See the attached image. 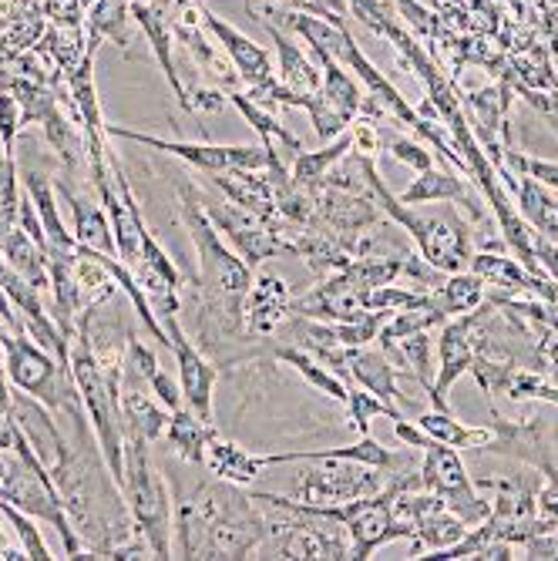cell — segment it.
Returning a JSON list of instances; mask_svg holds the SVG:
<instances>
[{
  "instance_id": "cell-1",
  "label": "cell",
  "mask_w": 558,
  "mask_h": 561,
  "mask_svg": "<svg viewBox=\"0 0 558 561\" xmlns=\"http://www.w3.org/2000/svg\"><path fill=\"white\" fill-rule=\"evenodd\" d=\"M122 494L132 528L148 541L156 558H172V494L162 468L151 461V440L125 434V481Z\"/></svg>"
},
{
  "instance_id": "cell-2",
  "label": "cell",
  "mask_w": 558,
  "mask_h": 561,
  "mask_svg": "<svg viewBox=\"0 0 558 561\" xmlns=\"http://www.w3.org/2000/svg\"><path fill=\"white\" fill-rule=\"evenodd\" d=\"M361 165H364V179H367V188L377 198V206L384 209V216L390 222H397V226H403L411 232V239L421 249V260H428L444 276L465 273L471 266V232L458 216H431V219L414 216L411 206H403L397 195L387 192L374 159L361 156Z\"/></svg>"
},
{
  "instance_id": "cell-3",
  "label": "cell",
  "mask_w": 558,
  "mask_h": 561,
  "mask_svg": "<svg viewBox=\"0 0 558 561\" xmlns=\"http://www.w3.org/2000/svg\"><path fill=\"white\" fill-rule=\"evenodd\" d=\"M179 216L198 260L195 283L216 293H226V296H246V289L252 286V266L223 239V232L206 213L202 192L189 179L179 182Z\"/></svg>"
},
{
  "instance_id": "cell-4",
  "label": "cell",
  "mask_w": 558,
  "mask_h": 561,
  "mask_svg": "<svg viewBox=\"0 0 558 561\" xmlns=\"http://www.w3.org/2000/svg\"><path fill=\"white\" fill-rule=\"evenodd\" d=\"M109 138L118 141H135L145 148L166 151L172 159H182L185 165H192L195 172L209 175V172H223V169H252L263 172L270 169V151L263 145H195V141H172V138H159V135H145V131H132L122 125H105Z\"/></svg>"
},
{
  "instance_id": "cell-5",
  "label": "cell",
  "mask_w": 558,
  "mask_h": 561,
  "mask_svg": "<svg viewBox=\"0 0 558 561\" xmlns=\"http://www.w3.org/2000/svg\"><path fill=\"white\" fill-rule=\"evenodd\" d=\"M421 488L444 497V504L458 515L468 528L481 525L491 515V501H485L475 491V481L468 478V468L462 465V450H454L441 440L424 447V465H421Z\"/></svg>"
},
{
  "instance_id": "cell-6",
  "label": "cell",
  "mask_w": 558,
  "mask_h": 561,
  "mask_svg": "<svg viewBox=\"0 0 558 561\" xmlns=\"http://www.w3.org/2000/svg\"><path fill=\"white\" fill-rule=\"evenodd\" d=\"M206 213L249 266H260L273 256H293V239L280 232V222H276L280 216L266 222L239 206H226V202H206Z\"/></svg>"
},
{
  "instance_id": "cell-7",
  "label": "cell",
  "mask_w": 558,
  "mask_h": 561,
  "mask_svg": "<svg viewBox=\"0 0 558 561\" xmlns=\"http://www.w3.org/2000/svg\"><path fill=\"white\" fill-rule=\"evenodd\" d=\"M159 320H162V327L169 333V350H172L175 367H179V387H182L185 407L192 414H198V421L216 424L213 421V393H216V377H219L216 364L189 340L179 313H166Z\"/></svg>"
},
{
  "instance_id": "cell-8",
  "label": "cell",
  "mask_w": 558,
  "mask_h": 561,
  "mask_svg": "<svg viewBox=\"0 0 558 561\" xmlns=\"http://www.w3.org/2000/svg\"><path fill=\"white\" fill-rule=\"evenodd\" d=\"M317 465H330V468L296 478V497L307 504H340V501L377 494L384 488L380 468L353 465V461H317Z\"/></svg>"
},
{
  "instance_id": "cell-9",
  "label": "cell",
  "mask_w": 558,
  "mask_h": 561,
  "mask_svg": "<svg viewBox=\"0 0 558 561\" xmlns=\"http://www.w3.org/2000/svg\"><path fill=\"white\" fill-rule=\"evenodd\" d=\"M198 18H202V24L209 27V34L219 41V47L229 55V61H232V68L239 71V81L246 84V91H260V88H270V84L280 81V78H276V68H273V61H270V55H266V50H263L257 41L246 37V34L236 31L229 21H223L216 11L202 8V4H198Z\"/></svg>"
},
{
  "instance_id": "cell-10",
  "label": "cell",
  "mask_w": 558,
  "mask_h": 561,
  "mask_svg": "<svg viewBox=\"0 0 558 561\" xmlns=\"http://www.w3.org/2000/svg\"><path fill=\"white\" fill-rule=\"evenodd\" d=\"M293 296L280 276L260 273L242 296V327L249 336H276L283 323L293 317Z\"/></svg>"
},
{
  "instance_id": "cell-11",
  "label": "cell",
  "mask_w": 558,
  "mask_h": 561,
  "mask_svg": "<svg viewBox=\"0 0 558 561\" xmlns=\"http://www.w3.org/2000/svg\"><path fill=\"white\" fill-rule=\"evenodd\" d=\"M128 11H132V21L145 31V41H148L151 55H156V61H159V68H162V75H166V81H169L175 101H179V108L192 115L189 91H185V84H182V78H179V71H175V61H172V37H175V34H172L169 11H166L162 4H156V0H135V4H132Z\"/></svg>"
},
{
  "instance_id": "cell-12",
  "label": "cell",
  "mask_w": 558,
  "mask_h": 561,
  "mask_svg": "<svg viewBox=\"0 0 558 561\" xmlns=\"http://www.w3.org/2000/svg\"><path fill=\"white\" fill-rule=\"evenodd\" d=\"M346 387L357 383L364 390H371L374 397H380L384 403L397 407L400 403V390H397V380L408 377L403 370H397L390 364V356L384 350H371V346H346Z\"/></svg>"
},
{
  "instance_id": "cell-13",
  "label": "cell",
  "mask_w": 558,
  "mask_h": 561,
  "mask_svg": "<svg viewBox=\"0 0 558 561\" xmlns=\"http://www.w3.org/2000/svg\"><path fill=\"white\" fill-rule=\"evenodd\" d=\"M232 206L260 216L266 222L276 219V195H273V185H270V175L266 169L263 172H252V169H223V172H209L206 175Z\"/></svg>"
},
{
  "instance_id": "cell-14",
  "label": "cell",
  "mask_w": 558,
  "mask_h": 561,
  "mask_svg": "<svg viewBox=\"0 0 558 561\" xmlns=\"http://www.w3.org/2000/svg\"><path fill=\"white\" fill-rule=\"evenodd\" d=\"M58 198H65V206L71 209L75 216V242L84 245V249H94V252H112L118 256V245H115V232H112V219L105 213L101 202H91L84 195H78L68 182H58Z\"/></svg>"
},
{
  "instance_id": "cell-15",
  "label": "cell",
  "mask_w": 558,
  "mask_h": 561,
  "mask_svg": "<svg viewBox=\"0 0 558 561\" xmlns=\"http://www.w3.org/2000/svg\"><path fill=\"white\" fill-rule=\"evenodd\" d=\"M273 44H276V55H280V84L289 91V94H299V98H310L323 88V68L317 58H310L307 50H303L289 34H283L276 24L263 21Z\"/></svg>"
},
{
  "instance_id": "cell-16",
  "label": "cell",
  "mask_w": 558,
  "mask_h": 561,
  "mask_svg": "<svg viewBox=\"0 0 558 561\" xmlns=\"http://www.w3.org/2000/svg\"><path fill=\"white\" fill-rule=\"evenodd\" d=\"M202 468H206L219 481L249 488L252 481L263 474V457L260 454H249L236 440H229L219 431H213V437L206 444V457H202Z\"/></svg>"
},
{
  "instance_id": "cell-17",
  "label": "cell",
  "mask_w": 558,
  "mask_h": 561,
  "mask_svg": "<svg viewBox=\"0 0 558 561\" xmlns=\"http://www.w3.org/2000/svg\"><path fill=\"white\" fill-rule=\"evenodd\" d=\"M169 417L172 411L156 393H145L141 387H122V434L156 444L159 437H166Z\"/></svg>"
},
{
  "instance_id": "cell-18",
  "label": "cell",
  "mask_w": 558,
  "mask_h": 561,
  "mask_svg": "<svg viewBox=\"0 0 558 561\" xmlns=\"http://www.w3.org/2000/svg\"><path fill=\"white\" fill-rule=\"evenodd\" d=\"M403 206H428V202H462V206H471V216L481 219V209L468 198V185L454 175L451 169H424L408 188L397 195Z\"/></svg>"
},
{
  "instance_id": "cell-19",
  "label": "cell",
  "mask_w": 558,
  "mask_h": 561,
  "mask_svg": "<svg viewBox=\"0 0 558 561\" xmlns=\"http://www.w3.org/2000/svg\"><path fill=\"white\" fill-rule=\"evenodd\" d=\"M0 252L11 263L14 273H21L37 293H50V270H47V252L21 229V226H8L0 232Z\"/></svg>"
},
{
  "instance_id": "cell-20",
  "label": "cell",
  "mask_w": 558,
  "mask_h": 561,
  "mask_svg": "<svg viewBox=\"0 0 558 561\" xmlns=\"http://www.w3.org/2000/svg\"><path fill=\"white\" fill-rule=\"evenodd\" d=\"M24 179V188H27V195H31V202H34V209H37V219H41V226H44V236H47V245H55V249H78V242H75V232H68L65 229V222H61V213H58V188L50 185V179L47 175H41V172H24L21 175Z\"/></svg>"
},
{
  "instance_id": "cell-21",
  "label": "cell",
  "mask_w": 558,
  "mask_h": 561,
  "mask_svg": "<svg viewBox=\"0 0 558 561\" xmlns=\"http://www.w3.org/2000/svg\"><path fill=\"white\" fill-rule=\"evenodd\" d=\"M418 427L454 450H485L494 444V427H468L462 421H454L451 411H437V407H431V411L418 417Z\"/></svg>"
},
{
  "instance_id": "cell-22",
  "label": "cell",
  "mask_w": 558,
  "mask_h": 561,
  "mask_svg": "<svg viewBox=\"0 0 558 561\" xmlns=\"http://www.w3.org/2000/svg\"><path fill=\"white\" fill-rule=\"evenodd\" d=\"M431 299L447 320H454V317H465V313L478 310V306L488 299V283L478 273H468V270L465 273H451L447 283L431 289Z\"/></svg>"
},
{
  "instance_id": "cell-23",
  "label": "cell",
  "mask_w": 558,
  "mask_h": 561,
  "mask_svg": "<svg viewBox=\"0 0 558 561\" xmlns=\"http://www.w3.org/2000/svg\"><path fill=\"white\" fill-rule=\"evenodd\" d=\"M276 360L286 364V367H293V370H296L303 380H307L317 393H323V397H330V400H337V403H346L350 387H346L323 360H317V356H314L307 346H296V343L280 346V350H276Z\"/></svg>"
},
{
  "instance_id": "cell-24",
  "label": "cell",
  "mask_w": 558,
  "mask_h": 561,
  "mask_svg": "<svg viewBox=\"0 0 558 561\" xmlns=\"http://www.w3.org/2000/svg\"><path fill=\"white\" fill-rule=\"evenodd\" d=\"M350 151H353V135L346 128L333 141H323V148H317V151L303 148L299 156L289 162V179L296 185H317V182H323L330 175V169H337L350 156Z\"/></svg>"
},
{
  "instance_id": "cell-25",
  "label": "cell",
  "mask_w": 558,
  "mask_h": 561,
  "mask_svg": "<svg viewBox=\"0 0 558 561\" xmlns=\"http://www.w3.org/2000/svg\"><path fill=\"white\" fill-rule=\"evenodd\" d=\"M213 431H216V424L198 421V414H192L182 403L179 411H172V417H169L166 440H169V450H175L179 457H185V461H192V465H202Z\"/></svg>"
},
{
  "instance_id": "cell-26",
  "label": "cell",
  "mask_w": 558,
  "mask_h": 561,
  "mask_svg": "<svg viewBox=\"0 0 558 561\" xmlns=\"http://www.w3.org/2000/svg\"><path fill=\"white\" fill-rule=\"evenodd\" d=\"M346 417H350V427L361 431V434H371V421L374 417H390V421H400V411L390 403H384L380 397H374L371 390L350 383V393H346Z\"/></svg>"
},
{
  "instance_id": "cell-27",
  "label": "cell",
  "mask_w": 558,
  "mask_h": 561,
  "mask_svg": "<svg viewBox=\"0 0 558 561\" xmlns=\"http://www.w3.org/2000/svg\"><path fill=\"white\" fill-rule=\"evenodd\" d=\"M0 518H4L14 528V535L21 538V548H24L27 558H37V561L55 558V554L47 551V545H44V538L37 531V518H31L27 512H21V507H14L11 501H0Z\"/></svg>"
},
{
  "instance_id": "cell-28",
  "label": "cell",
  "mask_w": 558,
  "mask_h": 561,
  "mask_svg": "<svg viewBox=\"0 0 558 561\" xmlns=\"http://www.w3.org/2000/svg\"><path fill=\"white\" fill-rule=\"evenodd\" d=\"M307 115H310V122H314V131H317V138L320 141H333L337 135H343L346 128H350V118L333 105V101L323 94V88L317 91V94H310L307 98Z\"/></svg>"
},
{
  "instance_id": "cell-29",
  "label": "cell",
  "mask_w": 558,
  "mask_h": 561,
  "mask_svg": "<svg viewBox=\"0 0 558 561\" xmlns=\"http://www.w3.org/2000/svg\"><path fill=\"white\" fill-rule=\"evenodd\" d=\"M384 125H387V122H384ZM384 125H380V145L390 151V156H394L397 162L411 165V169H418V172H424V169H431V165H434V151H431L424 141L403 138V135H387V131H384Z\"/></svg>"
},
{
  "instance_id": "cell-30",
  "label": "cell",
  "mask_w": 558,
  "mask_h": 561,
  "mask_svg": "<svg viewBox=\"0 0 558 561\" xmlns=\"http://www.w3.org/2000/svg\"><path fill=\"white\" fill-rule=\"evenodd\" d=\"M504 162H509L519 175H528V179H535L538 185H548V188L558 192V162L528 159V156H522V151H512V148H504Z\"/></svg>"
},
{
  "instance_id": "cell-31",
  "label": "cell",
  "mask_w": 558,
  "mask_h": 561,
  "mask_svg": "<svg viewBox=\"0 0 558 561\" xmlns=\"http://www.w3.org/2000/svg\"><path fill=\"white\" fill-rule=\"evenodd\" d=\"M542 474H545V484L535 491V518L548 531H555L558 528V471H555V465H548Z\"/></svg>"
},
{
  "instance_id": "cell-32",
  "label": "cell",
  "mask_w": 558,
  "mask_h": 561,
  "mask_svg": "<svg viewBox=\"0 0 558 561\" xmlns=\"http://www.w3.org/2000/svg\"><path fill=\"white\" fill-rule=\"evenodd\" d=\"M18 131H21V105L11 88L0 91V138H4L8 151H14V141H18Z\"/></svg>"
},
{
  "instance_id": "cell-33",
  "label": "cell",
  "mask_w": 558,
  "mask_h": 561,
  "mask_svg": "<svg viewBox=\"0 0 558 561\" xmlns=\"http://www.w3.org/2000/svg\"><path fill=\"white\" fill-rule=\"evenodd\" d=\"M148 387H151V393H156V397L169 407V411H179V407L185 403V400H182V387H179V380H172V377H169V374H162V370H159L156 377H151V383H148Z\"/></svg>"
},
{
  "instance_id": "cell-34",
  "label": "cell",
  "mask_w": 558,
  "mask_h": 561,
  "mask_svg": "<svg viewBox=\"0 0 558 561\" xmlns=\"http://www.w3.org/2000/svg\"><path fill=\"white\" fill-rule=\"evenodd\" d=\"M189 101H192V115H198V112H223L229 105V94L216 91V88H198L195 94H189Z\"/></svg>"
},
{
  "instance_id": "cell-35",
  "label": "cell",
  "mask_w": 558,
  "mask_h": 561,
  "mask_svg": "<svg viewBox=\"0 0 558 561\" xmlns=\"http://www.w3.org/2000/svg\"><path fill=\"white\" fill-rule=\"evenodd\" d=\"M394 437H397L400 444H408V447H421V450L434 444V437H431L428 431H421L418 424H411V421H403V417H400V421L394 424Z\"/></svg>"
},
{
  "instance_id": "cell-36",
  "label": "cell",
  "mask_w": 558,
  "mask_h": 561,
  "mask_svg": "<svg viewBox=\"0 0 558 561\" xmlns=\"http://www.w3.org/2000/svg\"><path fill=\"white\" fill-rule=\"evenodd\" d=\"M545 350H548V360H551V367L558 370V336H551V343H548Z\"/></svg>"
},
{
  "instance_id": "cell-37",
  "label": "cell",
  "mask_w": 558,
  "mask_h": 561,
  "mask_svg": "<svg viewBox=\"0 0 558 561\" xmlns=\"http://www.w3.org/2000/svg\"><path fill=\"white\" fill-rule=\"evenodd\" d=\"M555 213H558V202H555Z\"/></svg>"
}]
</instances>
